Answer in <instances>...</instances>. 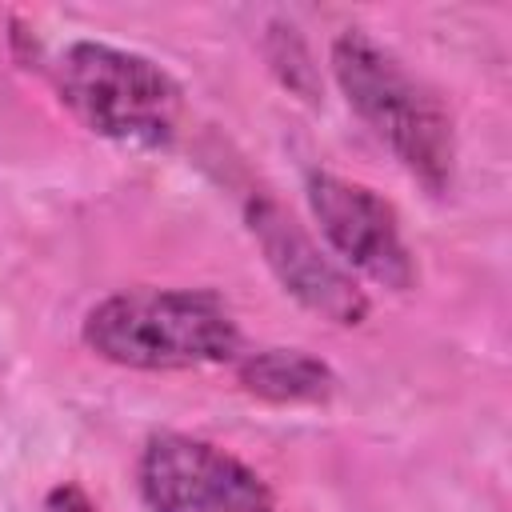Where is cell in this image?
<instances>
[{
	"label": "cell",
	"mask_w": 512,
	"mask_h": 512,
	"mask_svg": "<svg viewBox=\"0 0 512 512\" xmlns=\"http://www.w3.org/2000/svg\"><path fill=\"white\" fill-rule=\"evenodd\" d=\"M52 80L60 104L104 140L164 148L176 136L184 92L168 68L140 52L104 40H72L56 56Z\"/></svg>",
	"instance_id": "3957f363"
},
{
	"label": "cell",
	"mask_w": 512,
	"mask_h": 512,
	"mask_svg": "<svg viewBox=\"0 0 512 512\" xmlns=\"http://www.w3.org/2000/svg\"><path fill=\"white\" fill-rule=\"evenodd\" d=\"M304 192L324 240L348 268L392 292H408L416 284V264L388 200L332 172H308Z\"/></svg>",
	"instance_id": "5b68a950"
},
{
	"label": "cell",
	"mask_w": 512,
	"mask_h": 512,
	"mask_svg": "<svg viewBox=\"0 0 512 512\" xmlns=\"http://www.w3.org/2000/svg\"><path fill=\"white\" fill-rule=\"evenodd\" d=\"M248 232L256 236L272 276L284 284V292H292L308 312L352 328L368 316V296L364 288L332 260L324 256V248L304 232V224L272 196L256 192L248 200Z\"/></svg>",
	"instance_id": "8992f818"
},
{
	"label": "cell",
	"mask_w": 512,
	"mask_h": 512,
	"mask_svg": "<svg viewBox=\"0 0 512 512\" xmlns=\"http://www.w3.org/2000/svg\"><path fill=\"white\" fill-rule=\"evenodd\" d=\"M244 392L268 404H320L336 392V372L300 348H264L236 368Z\"/></svg>",
	"instance_id": "52a82bcc"
},
{
	"label": "cell",
	"mask_w": 512,
	"mask_h": 512,
	"mask_svg": "<svg viewBox=\"0 0 512 512\" xmlns=\"http://www.w3.org/2000/svg\"><path fill=\"white\" fill-rule=\"evenodd\" d=\"M84 344L144 372L224 364L240 352V328L224 300L204 288H132L84 316Z\"/></svg>",
	"instance_id": "7a4b0ae2"
},
{
	"label": "cell",
	"mask_w": 512,
	"mask_h": 512,
	"mask_svg": "<svg viewBox=\"0 0 512 512\" xmlns=\"http://www.w3.org/2000/svg\"><path fill=\"white\" fill-rule=\"evenodd\" d=\"M44 512H100V508L92 504V496L80 484H56L44 500Z\"/></svg>",
	"instance_id": "9c48e42d"
},
{
	"label": "cell",
	"mask_w": 512,
	"mask_h": 512,
	"mask_svg": "<svg viewBox=\"0 0 512 512\" xmlns=\"http://www.w3.org/2000/svg\"><path fill=\"white\" fill-rule=\"evenodd\" d=\"M140 492L152 512H276L268 484L244 460L184 432L148 440Z\"/></svg>",
	"instance_id": "277c9868"
},
{
	"label": "cell",
	"mask_w": 512,
	"mask_h": 512,
	"mask_svg": "<svg viewBox=\"0 0 512 512\" xmlns=\"http://www.w3.org/2000/svg\"><path fill=\"white\" fill-rule=\"evenodd\" d=\"M268 60H272V72H276L296 96H304V100H316V96H320L312 56H308L304 40L296 36V28H272V36H268Z\"/></svg>",
	"instance_id": "ba28073f"
},
{
	"label": "cell",
	"mask_w": 512,
	"mask_h": 512,
	"mask_svg": "<svg viewBox=\"0 0 512 512\" xmlns=\"http://www.w3.org/2000/svg\"><path fill=\"white\" fill-rule=\"evenodd\" d=\"M332 76L372 136L428 188L444 192L456 168V132L444 100L404 60L360 28L332 40Z\"/></svg>",
	"instance_id": "6da1fadb"
}]
</instances>
